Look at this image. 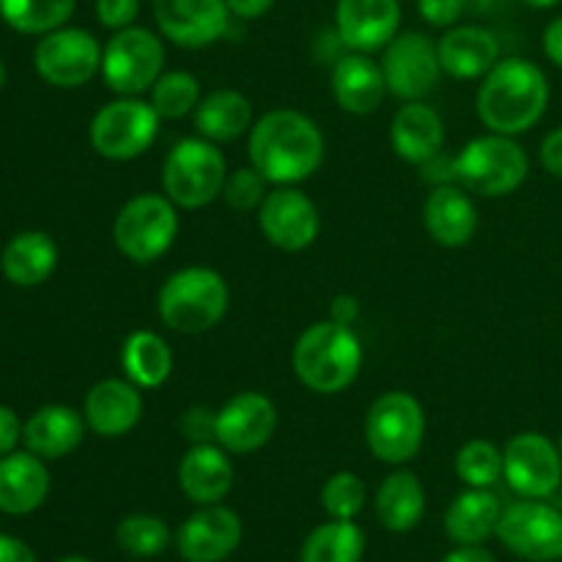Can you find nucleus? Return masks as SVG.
<instances>
[{"label": "nucleus", "mask_w": 562, "mask_h": 562, "mask_svg": "<svg viewBox=\"0 0 562 562\" xmlns=\"http://www.w3.org/2000/svg\"><path fill=\"white\" fill-rule=\"evenodd\" d=\"M329 318H333L335 324L351 327V324L360 318V300L351 294H338L333 302H329Z\"/></svg>", "instance_id": "nucleus-45"}, {"label": "nucleus", "mask_w": 562, "mask_h": 562, "mask_svg": "<svg viewBox=\"0 0 562 562\" xmlns=\"http://www.w3.org/2000/svg\"><path fill=\"white\" fill-rule=\"evenodd\" d=\"M453 176L467 192L481 198L514 195L530 176V157L510 135H477L453 159Z\"/></svg>", "instance_id": "nucleus-5"}, {"label": "nucleus", "mask_w": 562, "mask_h": 562, "mask_svg": "<svg viewBox=\"0 0 562 562\" xmlns=\"http://www.w3.org/2000/svg\"><path fill=\"white\" fill-rule=\"evenodd\" d=\"M278 406L269 395L245 390L214 412V442L234 456L261 450L278 431Z\"/></svg>", "instance_id": "nucleus-16"}, {"label": "nucleus", "mask_w": 562, "mask_h": 562, "mask_svg": "<svg viewBox=\"0 0 562 562\" xmlns=\"http://www.w3.org/2000/svg\"><path fill=\"white\" fill-rule=\"evenodd\" d=\"M503 477L519 497L549 499L562 483L560 445L541 431H521L503 450Z\"/></svg>", "instance_id": "nucleus-13"}, {"label": "nucleus", "mask_w": 562, "mask_h": 562, "mask_svg": "<svg viewBox=\"0 0 562 562\" xmlns=\"http://www.w3.org/2000/svg\"><path fill=\"white\" fill-rule=\"evenodd\" d=\"M335 102L340 110L351 115H368L382 108L387 97V80L379 60H373L368 53H346L338 55L329 75Z\"/></svg>", "instance_id": "nucleus-22"}, {"label": "nucleus", "mask_w": 562, "mask_h": 562, "mask_svg": "<svg viewBox=\"0 0 562 562\" xmlns=\"http://www.w3.org/2000/svg\"><path fill=\"white\" fill-rule=\"evenodd\" d=\"M55 267H58V245L44 231H22L3 247L0 256L5 280L20 289L42 285L55 272Z\"/></svg>", "instance_id": "nucleus-29"}, {"label": "nucleus", "mask_w": 562, "mask_h": 562, "mask_svg": "<svg viewBox=\"0 0 562 562\" xmlns=\"http://www.w3.org/2000/svg\"><path fill=\"white\" fill-rule=\"evenodd\" d=\"M393 151L409 165H426L439 157L445 143L442 115L426 102H404L390 124Z\"/></svg>", "instance_id": "nucleus-25"}, {"label": "nucleus", "mask_w": 562, "mask_h": 562, "mask_svg": "<svg viewBox=\"0 0 562 562\" xmlns=\"http://www.w3.org/2000/svg\"><path fill=\"white\" fill-rule=\"evenodd\" d=\"M86 428L88 423L80 412L64 404H49L33 412L31 420L22 426V439L31 453L53 461L75 453L86 437Z\"/></svg>", "instance_id": "nucleus-26"}, {"label": "nucleus", "mask_w": 562, "mask_h": 562, "mask_svg": "<svg viewBox=\"0 0 562 562\" xmlns=\"http://www.w3.org/2000/svg\"><path fill=\"white\" fill-rule=\"evenodd\" d=\"M258 225L272 247L283 252L307 250L322 234V214L296 184L274 187L258 209Z\"/></svg>", "instance_id": "nucleus-15"}, {"label": "nucleus", "mask_w": 562, "mask_h": 562, "mask_svg": "<svg viewBox=\"0 0 562 562\" xmlns=\"http://www.w3.org/2000/svg\"><path fill=\"white\" fill-rule=\"evenodd\" d=\"M5 82V66H3V58H0V88H3Z\"/></svg>", "instance_id": "nucleus-52"}, {"label": "nucleus", "mask_w": 562, "mask_h": 562, "mask_svg": "<svg viewBox=\"0 0 562 562\" xmlns=\"http://www.w3.org/2000/svg\"><path fill=\"white\" fill-rule=\"evenodd\" d=\"M439 64L445 75L456 80L486 77L499 60V42L481 25H453L437 42Z\"/></svg>", "instance_id": "nucleus-24"}, {"label": "nucleus", "mask_w": 562, "mask_h": 562, "mask_svg": "<svg viewBox=\"0 0 562 562\" xmlns=\"http://www.w3.org/2000/svg\"><path fill=\"white\" fill-rule=\"evenodd\" d=\"M179 236V206L159 192H140L119 209L113 223L115 247L132 263H154Z\"/></svg>", "instance_id": "nucleus-7"}, {"label": "nucleus", "mask_w": 562, "mask_h": 562, "mask_svg": "<svg viewBox=\"0 0 562 562\" xmlns=\"http://www.w3.org/2000/svg\"><path fill=\"white\" fill-rule=\"evenodd\" d=\"M77 0H0V16L20 33L58 31L75 14Z\"/></svg>", "instance_id": "nucleus-34"}, {"label": "nucleus", "mask_w": 562, "mask_h": 562, "mask_svg": "<svg viewBox=\"0 0 562 562\" xmlns=\"http://www.w3.org/2000/svg\"><path fill=\"white\" fill-rule=\"evenodd\" d=\"M401 27L398 0H338L335 5V33L351 53L384 49Z\"/></svg>", "instance_id": "nucleus-19"}, {"label": "nucleus", "mask_w": 562, "mask_h": 562, "mask_svg": "<svg viewBox=\"0 0 562 562\" xmlns=\"http://www.w3.org/2000/svg\"><path fill=\"white\" fill-rule=\"evenodd\" d=\"M228 162L217 143L201 135L173 143L162 162V192L179 209H203L223 195Z\"/></svg>", "instance_id": "nucleus-6"}, {"label": "nucleus", "mask_w": 562, "mask_h": 562, "mask_svg": "<svg viewBox=\"0 0 562 562\" xmlns=\"http://www.w3.org/2000/svg\"><path fill=\"white\" fill-rule=\"evenodd\" d=\"M541 165L547 168V173H552L554 179L562 181V126L549 132L541 143Z\"/></svg>", "instance_id": "nucleus-44"}, {"label": "nucleus", "mask_w": 562, "mask_h": 562, "mask_svg": "<svg viewBox=\"0 0 562 562\" xmlns=\"http://www.w3.org/2000/svg\"><path fill=\"white\" fill-rule=\"evenodd\" d=\"M201 99V82H198L192 71L184 69L162 71L159 80L151 86V104L159 113V119H187V115L195 113Z\"/></svg>", "instance_id": "nucleus-35"}, {"label": "nucleus", "mask_w": 562, "mask_h": 562, "mask_svg": "<svg viewBox=\"0 0 562 562\" xmlns=\"http://www.w3.org/2000/svg\"><path fill=\"white\" fill-rule=\"evenodd\" d=\"M82 417L97 437H126L143 417V395L130 379L110 376L93 384L82 404Z\"/></svg>", "instance_id": "nucleus-20"}, {"label": "nucleus", "mask_w": 562, "mask_h": 562, "mask_svg": "<svg viewBox=\"0 0 562 562\" xmlns=\"http://www.w3.org/2000/svg\"><path fill=\"white\" fill-rule=\"evenodd\" d=\"M549 77L527 58H503L483 77L477 91V119L497 135H525L547 115Z\"/></svg>", "instance_id": "nucleus-2"}, {"label": "nucleus", "mask_w": 562, "mask_h": 562, "mask_svg": "<svg viewBox=\"0 0 562 562\" xmlns=\"http://www.w3.org/2000/svg\"><path fill=\"white\" fill-rule=\"evenodd\" d=\"M521 3H527L530 9H554V5H560L562 0H521Z\"/></svg>", "instance_id": "nucleus-50"}, {"label": "nucleus", "mask_w": 562, "mask_h": 562, "mask_svg": "<svg viewBox=\"0 0 562 562\" xmlns=\"http://www.w3.org/2000/svg\"><path fill=\"white\" fill-rule=\"evenodd\" d=\"M497 538L516 558L558 562L562 560V514L543 499H521L503 510Z\"/></svg>", "instance_id": "nucleus-14"}, {"label": "nucleus", "mask_w": 562, "mask_h": 562, "mask_svg": "<svg viewBox=\"0 0 562 562\" xmlns=\"http://www.w3.org/2000/svg\"><path fill=\"white\" fill-rule=\"evenodd\" d=\"M102 44L82 27L44 33L33 49L38 77L55 88H80L102 71Z\"/></svg>", "instance_id": "nucleus-12"}, {"label": "nucleus", "mask_w": 562, "mask_h": 562, "mask_svg": "<svg viewBox=\"0 0 562 562\" xmlns=\"http://www.w3.org/2000/svg\"><path fill=\"white\" fill-rule=\"evenodd\" d=\"M467 0H417V11L434 27H453L464 14Z\"/></svg>", "instance_id": "nucleus-41"}, {"label": "nucleus", "mask_w": 562, "mask_h": 562, "mask_svg": "<svg viewBox=\"0 0 562 562\" xmlns=\"http://www.w3.org/2000/svg\"><path fill=\"white\" fill-rule=\"evenodd\" d=\"M140 14V0H97V20L110 31H124L135 25Z\"/></svg>", "instance_id": "nucleus-40"}, {"label": "nucleus", "mask_w": 562, "mask_h": 562, "mask_svg": "<svg viewBox=\"0 0 562 562\" xmlns=\"http://www.w3.org/2000/svg\"><path fill=\"white\" fill-rule=\"evenodd\" d=\"M58 562H93V560H88V558H77V554H75V558H64V560H58Z\"/></svg>", "instance_id": "nucleus-51"}, {"label": "nucleus", "mask_w": 562, "mask_h": 562, "mask_svg": "<svg viewBox=\"0 0 562 562\" xmlns=\"http://www.w3.org/2000/svg\"><path fill=\"white\" fill-rule=\"evenodd\" d=\"M159 113L140 97H119L97 110L91 119V146L99 157L130 162L146 154L159 135Z\"/></svg>", "instance_id": "nucleus-9"}, {"label": "nucleus", "mask_w": 562, "mask_h": 562, "mask_svg": "<svg viewBox=\"0 0 562 562\" xmlns=\"http://www.w3.org/2000/svg\"><path fill=\"white\" fill-rule=\"evenodd\" d=\"M499 519H503V503L497 494L488 488H467L450 503L445 514V532L459 547H481L497 536Z\"/></svg>", "instance_id": "nucleus-28"}, {"label": "nucleus", "mask_w": 562, "mask_h": 562, "mask_svg": "<svg viewBox=\"0 0 562 562\" xmlns=\"http://www.w3.org/2000/svg\"><path fill=\"white\" fill-rule=\"evenodd\" d=\"M560 456H562V437H560Z\"/></svg>", "instance_id": "nucleus-53"}, {"label": "nucleus", "mask_w": 562, "mask_h": 562, "mask_svg": "<svg viewBox=\"0 0 562 562\" xmlns=\"http://www.w3.org/2000/svg\"><path fill=\"white\" fill-rule=\"evenodd\" d=\"M49 472L36 453H9L0 459V510L25 516L47 499Z\"/></svg>", "instance_id": "nucleus-27"}, {"label": "nucleus", "mask_w": 562, "mask_h": 562, "mask_svg": "<svg viewBox=\"0 0 562 562\" xmlns=\"http://www.w3.org/2000/svg\"><path fill=\"white\" fill-rule=\"evenodd\" d=\"M379 64L387 80V91L401 102H426L442 77L437 42L420 31L398 33L382 49Z\"/></svg>", "instance_id": "nucleus-11"}, {"label": "nucleus", "mask_w": 562, "mask_h": 562, "mask_svg": "<svg viewBox=\"0 0 562 562\" xmlns=\"http://www.w3.org/2000/svg\"><path fill=\"white\" fill-rule=\"evenodd\" d=\"M0 562H36V554L16 538L0 536Z\"/></svg>", "instance_id": "nucleus-48"}, {"label": "nucleus", "mask_w": 562, "mask_h": 562, "mask_svg": "<svg viewBox=\"0 0 562 562\" xmlns=\"http://www.w3.org/2000/svg\"><path fill=\"white\" fill-rule=\"evenodd\" d=\"M442 562H497L488 549L483 547H459L448 554Z\"/></svg>", "instance_id": "nucleus-49"}, {"label": "nucleus", "mask_w": 562, "mask_h": 562, "mask_svg": "<svg viewBox=\"0 0 562 562\" xmlns=\"http://www.w3.org/2000/svg\"><path fill=\"white\" fill-rule=\"evenodd\" d=\"M267 184L269 181L252 165H247V168L228 173L223 187V198L234 212H258L269 192Z\"/></svg>", "instance_id": "nucleus-39"}, {"label": "nucleus", "mask_w": 562, "mask_h": 562, "mask_svg": "<svg viewBox=\"0 0 562 562\" xmlns=\"http://www.w3.org/2000/svg\"><path fill=\"white\" fill-rule=\"evenodd\" d=\"M426 231L437 245L442 247H464L477 234L481 214L475 201L461 184H434L423 206Z\"/></svg>", "instance_id": "nucleus-21"}, {"label": "nucleus", "mask_w": 562, "mask_h": 562, "mask_svg": "<svg viewBox=\"0 0 562 562\" xmlns=\"http://www.w3.org/2000/svg\"><path fill=\"white\" fill-rule=\"evenodd\" d=\"M543 53L558 69H562V14L554 16L543 31Z\"/></svg>", "instance_id": "nucleus-46"}, {"label": "nucleus", "mask_w": 562, "mask_h": 562, "mask_svg": "<svg viewBox=\"0 0 562 562\" xmlns=\"http://www.w3.org/2000/svg\"><path fill=\"white\" fill-rule=\"evenodd\" d=\"M179 486L195 505H217L234 488V464L217 442L190 445L179 461Z\"/></svg>", "instance_id": "nucleus-23"}, {"label": "nucleus", "mask_w": 562, "mask_h": 562, "mask_svg": "<svg viewBox=\"0 0 562 562\" xmlns=\"http://www.w3.org/2000/svg\"><path fill=\"white\" fill-rule=\"evenodd\" d=\"M154 20L176 47L203 49L228 33L231 11L225 0H154Z\"/></svg>", "instance_id": "nucleus-17"}, {"label": "nucleus", "mask_w": 562, "mask_h": 562, "mask_svg": "<svg viewBox=\"0 0 562 562\" xmlns=\"http://www.w3.org/2000/svg\"><path fill=\"white\" fill-rule=\"evenodd\" d=\"M250 165L274 187L307 181L324 162L327 143L311 115L300 110H269L252 124L247 137Z\"/></svg>", "instance_id": "nucleus-1"}, {"label": "nucleus", "mask_w": 562, "mask_h": 562, "mask_svg": "<svg viewBox=\"0 0 562 562\" xmlns=\"http://www.w3.org/2000/svg\"><path fill=\"white\" fill-rule=\"evenodd\" d=\"M362 360L366 351L360 335L335 324L333 318L311 324L291 351L296 379L316 395H338L349 390L360 376Z\"/></svg>", "instance_id": "nucleus-3"}, {"label": "nucleus", "mask_w": 562, "mask_h": 562, "mask_svg": "<svg viewBox=\"0 0 562 562\" xmlns=\"http://www.w3.org/2000/svg\"><path fill=\"white\" fill-rule=\"evenodd\" d=\"M231 305V289L212 267H184L170 274L157 294L162 324L181 335H201L217 327Z\"/></svg>", "instance_id": "nucleus-4"}, {"label": "nucleus", "mask_w": 562, "mask_h": 562, "mask_svg": "<svg viewBox=\"0 0 562 562\" xmlns=\"http://www.w3.org/2000/svg\"><path fill=\"white\" fill-rule=\"evenodd\" d=\"M195 132L212 143H234L252 130L250 99L234 88H220L206 93L192 113Z\"/></svg>", "instance_id": "nucleus-30"}, {"label": "nucleus", "mask_w": 562, "mask_h": 562, "mask_svg": "<svg viewBox=\"0 0 562 562\" xmlns=\"http://www.w3.org/2000/svg\"><path fill=\"white\" fill-rule=\"evenodd\" d=\"M121 368L140 390H157L173 373V349L154 329H135L121 346Z\"/></svg>", "instance_id": "nucleus-32"}, {"label": "nucleus", "mask_w": 562, "mask_h": 562, "mask_svg": "<svg viewBox=\"0 0 562 562\" xmlns=\"http://www.w3.org/2000/svg\"><path fill=\"white\" fill-rule=\"evenodd\" d=\"M241 519L225 505H201L176 532V549L187 562H223L239 549Z\"/></svg>", "instance_id": "nucleus-18"}, {"label": "nucleus", "mask_w": 562, "mask_h": 562, "mask_svg": "<svg viewBox=\"0 0 562 562\" xmlns=\"http://www.w3.org/2000/svg\"><path fill=\"white\" fill-rule=\"evenodd\" d=\"M181 431H184V437L190 439L192 445L214 442V412L203 409V406H192V409H187L184 417H181Z\"/></svg>", "instance_id": "nucleus-42"}, {"label": "nucleus", "mask_w": 562, "mask_h": 562, "mask_svg": "<svg viewBox=\"0 0 562 562\" xmlns=\"http://www.w3.org/2000/svg\"><path fill=\"white\" fill-rule=\"evenodd\" d=\"M22 439V423L11 406L0 404V456L14 453L16 442Z\"/></svg>", "instance_id": "nucleus-43"}, {"label": "nucleus", "mask_w": 562, "mask_h": 562, "mask_svg": "<svg viewBox=\"0 0 562 562\" xmlns=\"http://www.w3.org/2000/svg\"><path fill=\"white\" fill-rule=\"evenodd\" d=\"M165 71V44L148 27L130 25L115 31L102 49V80L119 97H140L151 91Z\"/></svg>", "instance_id": "nucleus-10"}, {"label": "nucleus", "mask_w": 562, "mask_h": 562, "mask_svg": "<svg viewBox=\"0 0 562 562\" xmlns=\"http://www.w3.org/2000/svg\"><path fill=\"white\" fill-rule=\"evenodd\" d=\"M368 503V488L355 472H335L322 488V505L333 519L355 521Z\"/></svg>", "instance_id": "nucleus-38"}, {"label": "nucleus", "mask_w": 562, "mask_h": 562, "mask_svg": "<svg viewBox=\"0 0 562 562\" xmlns=\"http://www.w3.org/2000/svg\"><path fill=\"white\" fill-rule=\"evenodd\" d=\"M115 541L132 558H157L170 547V527L159 516L132 514L121 519Z\"/></svg>", "instance_id": "nucleus-36"}, {"label": "nucleus", "mask_w": 562, "mask_h": 562, "mask_svg": "<svg viewBox=\"0 0 562 562\" xmlns=\"http://www.w3.org/2000/svg\"><path fill=\"white\" fill-rule=\"evenodd\" d=\"M228 3L231 16H239V20H258V16L267 14L274 5V0H225Z\"/></svg>", "instance_id": "nucleus-47"}, {"label": "nucleus", "mask_w": 562, "mask_h": 562, "mask_svg": "<svg viewBox=\"0 0 562 562\" xmlns=\"http://www.w3.org/2000/svg\"><path fill=\"white\" fill-rule=\"evenodd\" d=\"M426 439V412L412 393L390 390L366 415V445L382 464H409Z\"/></svg>", "instance_id": "nucleus-8"}, {"label": "nucleus", "mask_w": 562, "mask_h": 562, "mask_svg": "<svg viewBox=\"0 0 562 562\" xmlns=\"http://www.w3.org/2000/svg\"><path fill=\"white\" fill-rule=\"evenodd\" d=\"M366 536L355 521L333 519L318 525L302 543V562H360Z\"/></svg>", "instance_id": "nucleus-33"}, {"label": "nucleus", "mask_w": 562, "mask_h": 562, "mask_svg": "<svg viewBox=\"0 0 562 562\" xmlns=\"http://www.w3.org/2000/svg\"><path fill=\"white\" fill-rule=\"evenodd\" d=\"M456 475L470 488H492L503 477V450L488 439H470L456 453Z\"/></svg>", "instance_id": "nucleus-37"}, {"label": "nucleus", "mask_w": 562, "mask_h": 562, "mask_svg": "<svg viewBox=\"0 0 562 562\" xmlns=\"http://www.w3.org/2000/svg\"><path fill=\"white\" fill-rule=\"evenodd\" d=\"M376 519L390 532H409L420 525L426 514V492L415 472L398 470L382 481L376 488Z\"/></svg>", "instance_id": "nucleus-31"}]
</instances>
